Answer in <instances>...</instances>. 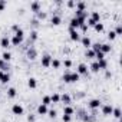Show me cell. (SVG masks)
<instances>
[{
  "label": "cell",
  "instance_id": "6da1fadb",
  "mask_svg": "<svg viewBox=\"0 0 122 122\" xmlns=\"http://www.w3.org/2000/svg\"><path fill=\"white\" fill-rule=\"evenodd\" d=\"M52 59H53V57H52L50 55H47V53L43 55V56H42V60H40V65H42L43 68H49V66H50V62H52Z\"/></svg>",
  "mask_w": 122,
  "mask_h": 122
},
{
  "label": "cell",
  "instance_id": "7a4b0ae2",
  "mask_svg": "<svg viewBox=\"0 0 122 122\" xmlns=\"http://www.w3.org/2000/svg\"><path fill=\"white\" fill-rule=\"evenodd\" d=\"M69 37H71V40H73V42H79L81 40V33L78 32V30H75V29H69Z\"/></svg>",
  "mask_w": 122,
  "mask_h": 122
},
{
  "label": "cell",
  "instance_id": "3957f363",
  "mask_svg": "<svg viewBox=\"0 0 122 122\" xmlns=\"http://www.w3.org/2000/svg\"><path fill=\"white\" fill-rule=\"evenodd\" d=\"M81 43H82V46L85 49H91V46H92V40H91V37L88 35H85V36L81 37Z\"/></svg>",
  "mask_w": 122,
  "mask_h": 122
},
{
  "label": "cell",
  "instance_id": "277c9868",
  "mask_svg": "<svg viewBox=\"0 0 122 122\" xmlns=\"http://www.w3.org/2000/svg\"><path fill=\"white\" fill-rule=\"evenodd\" d=\"M101 101L99 99H91L89 102H88V108H91L92 111H96V109H99L101 108Z\"/></svg>",
  "mask_w": 122,
  "mask_h": 122
},
{
  "label": "cell",
  "instance_id": "5b68a950",
  "mask_svg": "<svg viewBox=\"0 0 122 122\" xmlns=\"http://www.w3.org/2000/svg\"><path fill=\"white\" fill-rule=\"evenodd\" d=\"M27 57L30 59V60H35L36 57H37V49L36 47H33V46H30V47H27Z\"/></svg>",
  "mask_w": 122,
  "mask_h": 122
},
{
  "label": "cell",
  "instance_id": "8992f818",
  "mask_svg": "<svg viewBox=\"0 0 122 122\" xmlns=\"http://www.w3.org/2000/svg\"><path fill=\"white\" fill-rule=\"evenodd\" d=\"M0 46H2L5 50H7L10 47V37L9 36H3L2 39H0Z\"/></svg>",
  "mask_w": 122,
  "mask_h": 122
},
{
  "label": "cell",
  "instance_id": "52a82bcc",
  "mask_svg": "<svg viewBox=\"0 0 122 122\" xmlns=\"http://www.w3.org/2000/svg\"><path fill=\"white\" fill-rule=\"evenodd\" d=\"M12 112H13V115H23V106L20 105V103H15L13 106H12Z\"/></svg>",
  "mask_w": 122,
  "mask_h": 122
},
{
  "label": "cell",
  "instance_id": "ba28073f",
  "mask_svg": "<svg viewBox=\"0 0 122 122\" xmlns=\"http://www.w3.org/2000/svg\"><path fill=\"white\" fill-rule=\"evenodd\" d=\"M30 10L36 15V13H39L40 10H42V5H40V2H32L30 3Z\"/></svg>",
  "mask_w": 122,
  "mask_h": 122
},
{
  "label": "cell",
  "instance_id": "9c48e42d",
  "mask_svg": "<svg viewBox=\"0 0 122 122\" xmlns=\"http://www.w3.org/2000/svg\"><path fill=\"white\" fill-rule=\"evenodd\" d=\"M79 27H81L79 20H78L76 17H72V19L69 20V29H75V30H78Z\"/></svg>",
  "mask_w": 122,
  "mask_h": 122
},
{
  "label": "cell",
  "instance_id": "30bf717a",
  "mask_svg": "<svg viewBox=\"0 0 122 122\" xmlns=\"http://www.w3.org/2000/svg\"><path fill=\"white\" fill-rule=\"evenodd\" d=\"M88 73H89L88 66L85 63H79V66H78V75L81 76V75H88Z\"/></svg>",
  "mask_w": 122,
  "mask_h": 122
},
{
  "label": "cell",
  "instance_id": "8fae6325",
  "mask_svg": "<svg viewBox=\"0 0 122 122\" xmlns=\"http://www.w3.org/2000/svg\"><path fill=\"white\" fill-rule=\"evenodd\" d=\"M22 43H23V37H19V36L13 35V37L10 39V45H13V46H20Z\"/></svg>",
  "mask_w": 122,
  "mask_h": 122
},
{
  "label": "cell",
  "instance_id": "7c38bea8",
  "mask_svg": "<svg viewBox=\"0 0 122 122\" xmlns=\"http://www.w3.org/2000/svg\"><path fill=\"white\" fill-rule=\"evenodd\" d=\"M112 111H113V106H112V105H103V106H102V113H103L105 116L112 115Z\"/></svg>",
  "mask_w": 122,
  "mask_h": 122
},
{
  "label": "cell",
  "instance_id": "4fadbf2b",
  "mask_svg": "<svg viewBox=\"0 0 122 122\" xmlns=\"http://www.w3.org/2000/svg\"><path fill=\"white\" fill-rule=\"evenodd\" d=\"M50 23H52L53 26H59L60 23H62V17H60L59 15H53V16L50 17Z\"/></svg>",
  "mask_w": 122,
  "mask_h": 122
},
{
  "label": "cell",
  "instance_id": "5bb4252c",
  "mask_svg": "<svg viewBox=\"0 0 122 122\" xmlns=\"http://www.w3.org/2000/svg\"><path fill=\"white\" fill-rule=\"evenodd\" d=\"M10 69V65H9V62H5V60H2L0 59V71L2 72H5V73H7V71Z\"/></svg>",
  "mask_w": 122,
  "mask_h": 122
},
{
  "label": "cell",
  "instance_id": "9a60e30c",
  "mask_svg": "<svg viewBox=\"0 0 122 122\" xmlns=\"http://www.w3.org/2000/svg\"><path fill=\"white\" fill-rule=\"evenodd\" d=\"M75 10L86 12V3H85V2H76V5H75Z\"/></svg>",
  "mask_w": 122,
  "mask_h": 122
},
{
  "label": "cell",
  "instance_id": "2e32d148",
  "mask_svg": "<svg viewBox=\"0 0 122 122\" xmlns=\"http://www.w3.org/2000/svg\"><path fill=\"white\" fill-rule=\"evenodd\" d=\"M112 50V46L109 45V43H101V52L105 55V53H108V52H111Z\"/></svg>",
  "mask_w": 122,
  "mask_h": 122
},
{
  "label": "cell",
  "instance_id": "e0dca14e",
  "mask_svg": "<svg viewBox=\"0 0 122 122\" xmlns=\"http://www.w3.org/2000/svg\"><path fill=\"white\" fill-rule=\"evenodd\" d=\"M89 17H91L95 23H99V22H101V13H99V12H92V15H91Z\"/></svg>",
  "mask_w": 122,
  "mask_h": 122
},
{
  "label": "cell",
  "instance_id": "ac0fdd59",
  "mask_svg": "<svg viewBox=\"0 0 122 122\" xmlns=\"http://www.w3.org/2000/svg\"><path fill=\"white\" fill-rule=\"evenodd\" d=\"M27 86H29L30 89H36V86H37V81H36L35 78H29V79H27Z\"/></svg>",
  "mask_w": 122,
  "mask_h": 122
},
{
  "label": "cell",
  "instance_id": "d6986e66",
  "mask_svg": "<svg viewBox=\"0 0 122 122\" xmlns=\"http://www.w3.org/2000/svg\"><path fill=\"white\" fill-rule=\"evenodd\" d=\"M75 113V109L72 108V106H69V105H66L65 108H63V115H69V116H72Z\"/></svg>",
  "mask_w": 122,
  "mask_h": 122
},
{
  "label": "cell",
  "instance_id": "ffe728a7",
  "mask_svg": "<svg viewBox=\"0 0 122 122\" xmlns=\"http://www.w3.org/2000/svg\"><path fill=\"white\" fill-rule=\"evenodd\" d=\"M2 60H5V62H9V60L12 59V53L9 52V50H5L3 53H2V57H0Z\"/></svg>",
  "mask_w": 122,
  "mask_h": 122
},
{
  "label": "cell",
  "instance_id": "44dd1931",
  "mask_svg": "<svg viewBox=\"0 0 122 122\" xmlns=\"http://www.w3.org/2000/svg\"><path fill=\"white\" fill-rule=\"evenodd\" d=\"M89 69H91V72H93V73H98L101 69H99V65H98V62L95 60V62H92L91 63V66H89Z\"/></svg>",
  "mask_w": 122,
  "mask_h": 122
},
{
  "label": "cell",
  "instance_id": "7402d4cb",
  "mask_svg": "<svg viewBox=\"0 0 122 122\" xmlns=\"http://www.w3.org/2000/svg\"><path fill=\"white\" fill-rule=\"evenodd\" d=\"M37 37H39L37 30H32V32H30V35H29V42H36V40H37Z\"/></svg>",
  "mask_w": 122,
  "mask_h": 122
},
{
  "label": "cell",
  "instance_id": "603a6c76",
  "mask_svg": "<svg viewBox=\"0 0 122 122\" xmlns=\"http://www.w3.org/2000/svg\"><path fill=\"white\" fill-rule=\"evenodd\" d=\"M47 111H49V109H47V106H45V105H42V103L37 106V113H39V115H46V113H47Z\"/></svg>",
  "mask_w": 122,
  "mask_h": 122
},
{
  "label": "cell",
  "instance_id": "cb8c5ba5",
  "mask_svg": "<svg viewBox=\"0 0 122 122\" xmlns=\"http://www.w3.org/2000/svg\"><path fill=\"white\" fill-rule=\"evenodd\" d=\"M60 102H63V103H71V95L69 93H63V95H60Z\"/></svg>",
  "mask_w": 122,
  "mask_h": 122
},
{
  "label": "cell",
  "instance_id": "d4e9b609",
  "mask_svg": "<svg viewBox=\"0 0 122 122\" xmlns=\"http://www.w3.org/2000/svg\"><path fill=\"white\" fill-rule=\"evenodd\" d=\"M93 29H95V32H96V33H102V32L105 30V26H103V23H101V22H99V23H96V25L93 26Z\"/></svg>",
  "mask_w": 122,
  "mask_h": 122
},
{
  "label": "cell",
  "instance_id": "484cf974",
  "mask_svg": "<svg viewBox=\"0 0 122 122\" xmlns=\"http://www.w3.org/2000/svg\"><path fill=\"white\" fill-rule=\"evenodd\" d=\"M112 116H115L118 121H121V116H122L121 109H119V108H113V111H112Z\"/></svg>",
  "mask_w": 122,
  "mask_h": 122
},
{
  "label": "cell",
  "instance_id": "4316f807",
  "mask_svg": "<svg viewBox=\"0 0 122 122\" xmlns=\"http://www.w3.org/2000/svg\"><path fill=\"white\" fill-rule=\"evenodd\" d=\"M36 17H37V20H39V22H42V20H45V19L47 17V13H46V12H43V10H40L39 13H36Z\"/></svg>",
  "mask_w": 122,
  "mask_h": 122
},
{
  "label": "cell",
  "instance_id": "83f0119b",
  "mask_svg": "<svg viewBox=\"0 0 122 122\" xmlns=\"http://www.w3.org/2000/svg\"><path fill=\"white\" fill-rule=\"evenodd\" d=\"M50 66H52L53 69H59V68H60V60H59V59H52Z\"/></svg>",
  "mask_w": 122,
  "mask_h": 122
},
{
  "label": "cell",
  "instance_id": "f1b7e54d",
  "mask_svg": "<svg viewBox=\"0 0 122 122\" xmlns=\"http://www.w3.org/2000/svg\"><path fill=\"white\" fill-rule=\"evenodd\" d=\"M98 65H99V69H101V71H105V69L108 68V62H106V59H102V60H99V62H98Z\"/></svg>",
  "mask_w": 122,
  "mask_h": 122
},
{
  "label": "cell",
  "instance_id": "f546056e",
  "mask_svg": "<svg viewBox=\"0 0 122 122\" xmlns=\"http://www.w3.org/2000/svg\"><path fill=\"white\" fill-rule=\"evenodd\" d=\"M50 101H52V103H59L60 102V95L59 93H53L50 96Z\"/></svg>",
  "mask_w": 122,
  "mask_h": 122
},
{
  "label": "cell",
  "instance_id": "4dcf8cb0",
  "mask_svg": "<svg viewBox=\"0 0 122 122\" xmlns=\"http://www.w3.org/2000/svg\"><path fill=\"white\" fill-rule=\"evenodd\" d=\"M85 56H86L88 59H95V52H93L92 49H86V52H85Z\"/></svg>",
  "mask_w": 122,
  "mask_h": 122
},
{
  "label": "cell",
  "instance_id": "1f68e13d",
  "mask_svg": "<svg viewBox=\"0 0 122 122\" xmlns=\"http://www.w3.org/2000/svg\"><path fill=\"white\" fill-rule=\"evenodd\" d=\"M78 81H79L78 72H72V73H71V83H75V82H78Z\"/></svg>",
  "mask_w": 122,
  "mask_h": 122
},
{
  "label": "cell",
  "instance_id": "d6a6232c",
  "mask_svg": "<svg viewBox=\"0 0 122 122\" xmlns=\"http://www.w3.org/2000/svg\"><path fill=\"white\" fill-rule=\"evenodd\" d=\"M16 95H17V91H16L15 88H9V89H7V96H9V98H15Z\"/></svg>",
  "mask_w": 122,
  "mask_h": 122
},
{
  "label": "cell",
  "instance_id": "836d02e7",
  "mask_svg": "<svg viewBox=\"0 0 122 122\" xmlns=\"http://www.w3.org/2000/svg\"><path fill=\"white\" fill-rule=\"evenodd\" d=\"M50 103H52V101H50V96H47V95H46V96H43V98H42V105H45V106H49Z\"/></svg>",
  "mask_w": 122,
  "mask_h": 122
},
{
  "label": "cell",
  "instance_id": "e575fe53",
  "mask_svg": "<svg viewBox=\"0 0 122 122\" xmlns=\"http://www.w3.org/2000/svg\"><path fill=\"white\" fill-rule=\"evenodd\" d=\"M62 79H63L65 83H71V72H65L63 76H62Z\"/></svg>",
  "mask_w": 122,
  "mask_h": 122
},
{
  "label": "cell",
  "instance_id": "d590c367",
  "mask_svg": "<svg viewBox=\"0 0 122 122\" xmlns=\"http://www.w3.org/2000/svg\"><path fill=\"white\" fill-rule=\"evenodd\" d=\"M2 83H9L10 82V75L9 73H3V76H2V81H0Z\"/></svg>",
  "mask_w": 122,
  "mask_h": 122
},
{
  "label": "cell",
  "instance_id": "8d00e7d4",
  "mask_svg": "<svg viewBox=\"0 0 122 122\" xmlns=\"http://www.w3.org/2000/svg\"><path fill=\"white\" fill-rule=\"evenodd\" d=\"M95 59H96V62H99V60L105 59V55H103L102 52H96V53H95Z\"/></svg>",
  "mask_w": 122,
  "mask_h": 122
},
{
  "label": "cell",
  "instance_id": "74e56055",
  "mask_svg": "<svg viewBox=\"0 0 122 122\" xmlns=\"http://www.w3.org/2000/svg\"><path fill=\"white\" fill-rule=\"evenodd\" d=\"M113 32H115V35H116V36H121V35H122V25H121V23H118V26H116V29H115Z\"/></svg>",
  "mask_w": 122,
  "mask_h": 122
},
{
  "label": "cell",
  "instance_id": "f35d334b",
  "mask_svg": "<svg viewBox=\"0 0 122 122\" xmlns=\"http://www.w3.org/2000/svg\"><path fill=\"white\" fill-rule=\"evenodd\" d=\"M108 39H109V40H115V39H116V35H115L113 30H109V32H108Z\"/></svg>",
  "mask_w": 122,
  "mask_h": 122
},
{
  "label": "cell",
  "instance_id": "ab89813d",
  "mask_svg": "<svg viewBox=\"0 0 122 122\" xmlns=\"http://www.w3.org/2000/svg\"><path fill=\"white\" fill-rule=\"evenodd\" d=\"M63 65H65V68H71L72 66V60L71 59H65L63 60Z\"/></svg>",
  "mask_w": 122,
  "mask_h": 122
},
{
  "label": "cell",
  "instance_id": "60d3db41",
  "mask_svg": "<svg viewBox=\"0 0 122 122\" xmlns=\"http://www.w3.org/2000/svg\"><path fill=\"white\" fill-rule=\"evenodd\" d=\"M15 36H19V37H25V32H23V29L20 27L16 33H15Z\"/></svg>",
  "mask_w": 122,
  "mask_h": 122
},
{
  "label": "cell",
  "instance_id": "b9f144b4",
  "mask_svg": "<svg viewBox=\"0 0 122 122\" xmlns=\"http://www.w3.org/2000/svg\"><path fill=\"white\" fill-rule=\"evenodd\" d=\"M75 5H76V2H73V0H69V2H66V6H68L69 9H73Z\"/></svg>",
  "mask_w": 122,
  "mask_h": 122
},
{
  "label": "cell",
  "instance_id": "7bdbcfd3",
  "mask_svg": "<svg viewBox=\"0 0 122 122\" xmlns=\"http://www.w3.org/2000/svg\"><path fill=\"white\" fill-rule=\"evenodd\" d=\"M62 121H63V122H71V121H72V116H69V115H62Z\"/></svg>",
  "mask_w": 122,
  "mask_h": 122
},
{
  "label": "cell",
  "instance_id": "ee69618b",
  "mask_svg": "<svg viewBox=\"0 0 122 122\" xmlns=\"http://www.w3.org/2000/svg\"><path fill=\"white\" fill-rule=\"evenodd\" d=\"M6 2H5V0H0V12H3L5 9H6Z\"/></svg>",
  "mask_w": 122,
  "mask_h": 122
},
{
  "label": "cell",
  "instance_id": "f6af8a7d",
  "mask_svg": "<svg viewBox=\"0 0 122 122\" xmlns=\"http://www.w3.org/2000/svg\"><path fill=\"white\" fill-rule=\"evenodd\" d=\"M19 29H20V26H19V25H17V23H15V25H13V26H12V32H15V33H16V32H17V30H19Z\"/></svg>",
  "mask_w": 122,
  "mask_h": 122
},
{
  "label": "cell",
  "instance_id": "bcb514c9",
  "mask_svg": "<svg viewBox=\"0 0 122 122\" xmlns=\"http://www.w3.org/2000/svg\"><path fill=\"white\" fill-rule=\"evenodd\" d=\"M47 113H49V116H50V118H56V111H55V109L47 111Z\"/></svg>",
  "mask_w": 122,
  "mask_h": 122
},
{
  "label": "cell",
  "instance_id": "7dc6e473",
  "mask_svg": "<svg viewBox=\"0 0 122 122\" xmlns=\"http://www.w3.org/2000/svg\"><path fill=\"white\" fill-rule=\"evenodd\" d=\"M27 121H29V122H35V115H33V113L27 115Z\"/></svg>",
  "mask_w": 122,
  "mask_h": 122
},
{
  "label": "cell",
  "instance_id": "c3c4849f",
  "mask_svg": "<svg viewBox=\"0 0 122 122\" xmlns=\"http://www.w3.org/2000/svg\"><path fill=\"white\" fill-rule=\"evenodd\" d=\"M30 23H32V25H33L35 27H37V26H39V20H37V19H33V20H32Z\"/></svg>",
  "mask_w": 122,
  "mask_h": 122
},
{
  "label": "cell",
  "instance_id": "681fc988",
  "mask_svg": "<svg viewBox=\"0 0 122 122\" xmlns=\"http://www.w3.org/2000/svg\"><path fill=\"white\" fill-rule=\"evenodd\" d=\"M3 73H5V72H2V71H0V81H2V76H3Z\"/></svg>",
  "mask_w": 122,
  "mask_h": 122
},
{
  "label": "cell",
  "instance_id": "f907efd6",
  "mask_svg": "<svg viewBox=\"0 0 122 122\" xmlns=\"http://www.w3.org/2000/svg\"><path fill=\"white\" fill-rule=\"evenodd\" d=\"M0 98H2V92H0Z\"/></svg>",
  "mask_w": 122,
  "mask_h": 122
},
{
  "label": "cell",
  "instance_id": "816d5d0a",
  "mask_svg": "<svg viewBox=\"0 0 122 122\" xmlns=\"http://www.w3.org/2000/svg\"><path fill=\"white\" fill-rule=\"evenodd\" d=\"M116 122H122V121H116Z\"/></svg>",
  "mask_w": 122,
  "mask_h": 122
}]
</instances>
